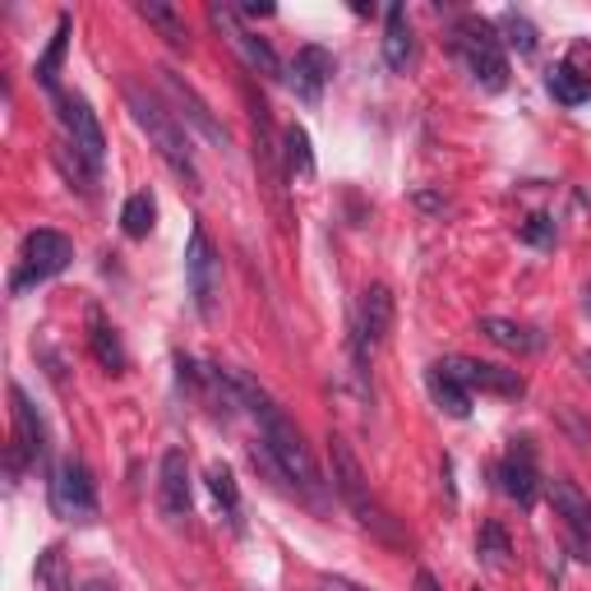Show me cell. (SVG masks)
Here are the masks:
<instances>
[{"label": "cell", "instance_id": "obj_9", "mask_svg": "<svg viewBox=\"0 0 591 591\" xmlns=\"http://www.w3.org/2000/svg\"><path fill=\"white\" fill-rule=\"evenodd\" d=\"M439 366L449 370L462 389H472V393H495V397H522V393H526V379H522L518 370L476 361V356H443Z\"/></svg>", "mask_w": 591, "mask_h": 591}, {"label": "cell", "instance_id": "obj_23", "mask_svg": "<svg viewBox=\"0 0 591 591\" xmlns=\"http://www.w3.org/2000/svg\"><path fill=\"white\" fill-rule=\"evenodd\" d=\"M153 222H158V199H153V189H139V195L125 199V208H120V231H125V236L143 241L148 231H153Z\"/></svg>", "mask_w": 591, "mask_h": 591}, {"label": "cell", "instance_id": "obj_15", "mask_svg": "<svg viewBox=\"0 0 591 591\" xmlns=\"http://www.w3.org/2000/svg\"><path fill=\"white\" fill-rule=\"evenodd\" d=\"M328 79H333V51L328 47H314V42H310V47L296 51V60H291V89L301 93L310 107L324 97Z\"/></svg>", "mask_w": 591, "mask_h": 591}, {"label": "cell", "instance_id": "obj_17", "mask_svg": "<svg viewBox=\"0 0 591 591\" xmlns=\"http://www.w3.org/2000/svg\"><path fill=\"white\" fill-rule=\"evenodd\" d=\"M416 56V42H412V24H407V10L403 5H389V19H384V60L389 70L403 74Z\"/></svg>", "mask_w": 591, "mask_h": 591}, {"label": "cell", "instance_id": "obj_34", "mask_svg": "<svg viewBox=\"0 0 591 591\" xmlns=\"http://www.w3.org/2000/svg\"><path fill=\"white\" fill-rule=\"evenodd\" d=\"M416 591H439V582L426 573V568H420V573H416Z\"/></svg>", "mask_w": 591, "mask_h": 591}, {"label": "cell", "instance_id": "obj_21", "mask_svg": "<svg viewBox=\"0 0 591 591\" xmlns=\"http://www.w3.org/2000/svg\"><path fill=\"white\" fill-rule=\"evenodd\" d=\"M139 14L153 24L166 42H172L176 51H185L189 47V28H185V19H181V10L176 5H166V0H139Z\"/></svg>", "mask_w": 591, "mask_h": 591}, {"label": "cell", "instance_id": "obj_35", "mask_svg": "<svg viewBox=\"0 0 591 591\" xmlns=\"http://www.w3.org/2000/svg\"><path fill=\"white\" fill-rule=\"evenodd\" d=\"M83 591H116V582H107V578H93V582L83 587Z\"/></svg>", "mask_w": 591, "mask_h": 591}, {"label": "cell", "instance_id": "obj_10", "mask_svg": "<svg viewBox=\"0 0 591 591\" xmlns=\"http://www.w3.org/2000/svg\"><path fill=\"white\" fill-rule=\"evenodd\" d=\"M499 490L509 495L518 509H532V503H536V495H541V472H536L532 439H513V449L503 453V462H499Z\"/></svg>", "mask_w": 591, "mask_h": 591}, {"label": "cell", "instance_id": "obj_36", "mask_svg": "<svg viewBox=\"0 0 591 591\" xmlns=\"http://www.w3.org/2000/svg\"><path fill=\"white\" fill-rule=\"evenodd\" d=\"M578 366H582V374H587V379H591V351H587V356H582V361H578Z\"/></svg>", "mask_w": 591, "mask_h": 591}, {"label": "cell", "instance_id": "obj_32", "mask_svg": "<svg viewBox=\"0 0 591 591\" xmlns=\"http://www.w3.org/2000/svg\"><path fill=\"white\" fill-rule=\"evenodd\" d=\"M320 591H366V587H356L347 578H320Z\"/></svg>", "mask_w": 591, "mask_h": 591}, {"label": "cell", "instance_id": "obj_12", "mask_svg": "<svg viewBox=\"0 0 591 591\" xmlns=\"http://www.w3.org/2000/svg\"><path fill=\"white\" fill-rule=\"evenodd\" d=\"M545 495H551V503H555V513L568 522V532H573V545H578V559L582 564H591V499L578 490L573 480H551L545 485Z\"/></svg>", "mask_w": 591, "mask_h": 591}, {"label": "cell", "instance_id": "obj_24", "mask_svg": "<svg viewBox=\"0 0 591 591\" xmlns=\"http://www.w3.org/2000/svg\"><path fill=\"white\" fill-rule=\"evenodd\" d=\"M282 158H287V176L296 181H310L314 176V148H310V135L305 125H287L282 130Z\"/></svg>", "mask_w": 591, "mask_h": 591}, {"label": "cell", "instance_id": "obj_20", "mask_svg": "<svg viewBox=\"0 0 591 591\" xmlns=\"http://www.w3.org/2000/svg\"><path fill=\"white\" fill-rule=\"evenodd\" d=\"M480 333L490 337L495 347H503V351H518V356H526V351H541V337H536V328L513 324V320H499V314H485V320H480Z\"/></svg>", "mask_w": 591, "mask_h": 591}, {"label": "cell", "instance_id": "obj_18", "mask_svg": "<svg viewBox=\"0 0 591 591\" xmlns=\"http://www.w3.org/2000/svg\"><path fill=\"white\" fill-rule=\"evenodd\" d=\"M426 389H430V397H434V403H439L443 412H449L453 420H467V416H472V389H462L457 379H453L449 370H443L439 361L426 370Z\"/></svg>", "mask_w": 591, "mask_h": 591}, {"label": "cell", "instance_id": "obj_26", "mask_svg": "<svg viewBox=\"0 0 591 591\" xmlns=\"http://www.w3.org/2000/svg\"><path fill=\"white\" fill-rule=\"evenodd\" d=\"M495 28L503 33V42H509V47H518V56H536V47H541V33H536V24H532V19H526V14H518V10H503Z\"/></svg>", "mask_w": 591, "mask_h": 591}, {"label": "cell", "instance_id": "obj_27", "mask_svg": "<svg viewBox=\"0 0 591 591\" xmlns=\"http://www.w3.org/2000/svg\"><path fill=\"white\" fill-rule=\"evenodd\" d=\"M208 490H213V499L227 509V522L241 532V490H236V476H231L222 462H213V467H208Z\"/></svg>", "mask_w": 591, "mask_h": 591}, {"label": "cell", "instance_id": "obj_29", "mask_svg": "<svg viewBox=\"0 0 591 591\" xmlns=\"http://www.w3.org/2000/svg\"><path fill=\"white\" fill-rule=\"evenodd\" d=\"M476 555H480L485 564H495V568H503V559L513 555V551H509V536H503V526H499V522H485V526H480Z\"/></svg>", "mask_w": 591, "mask_h": 591}, {"label": "cell", "instance_id": "obj_1", "mask_svg": "<svg viewBox=\"0 0 591 591\" xmlns=\"http://www.w3.org/2000/svg\"><path fill=\"white\" fill-rule=\"evenodd\" d=\"M125 107H130L135 125L148 135V143L158 148V158L172 166V172L189 185V189H204L199 185V162H195V148H189V135H185V125L176 112H166L162 107V97L158 93H148L143 83H125Z\"/></svg>", "mask_w": 591, "mask_h": 591}, {"label": "cell", "instance_id": "obj_6", "mask_svg": "<svg viewBox=\"0 0 591 591\" xmlns=\"http://www.w3.org/2000/svg\"><path fill=\"white\" fill-rule=\"evenodd\" d=\"M47 495H51L56 518H66V522H93L97 518V485H93V472L83 467L79 457L56 462V472L47 480Z\"/></svg>", "mask_w": 591, "mask_h": 591}, {"label": "cell", "instance_id": "obj_31", "mask_svg": "<svg viewBox=\"0 0 591 591\" xmlns=\"http://www.w3.org/2000/svg\"><path fill=\"white\" fill-rule=\"evenodd\" d=\"M236 14H241V19H268V14H273V5H259V0H245V5H236Z\"/></svg>", "mask_w": 591, "mask_h": 591}, {"label": "cell", "instance_id": "obj_33", "mask_svg": "<svg viewBox=\"0 0 591 591\" xmlns=\"http://www.w3.org/2000/svg\"><path fill=\"white\" fill-rule=\"evenodd\" d=\"M416 204H420V208H449V204H443L439 195H430V189H420V195H416Z\"/></svg>", "mask_w": 591, "mask_h": 591}, {"label": "cell", "instance_id": "obj_5", "mask_svg": "<svg viewBox=\"0 0 591 591\" xmlns=\"http://www.w3.org/2000/svg\"><path fill=\"white\" fill-rule=\"evenodd\" d=\"M74 259V241L60 236L51 227H37L24 236V255H19V273L10 278V291H24L33 282H47L56 273H66Z\"/></svg>", "mask_w": 591, "mask_h": 591}, {"label": "cell", "instance_id": "obj_2", "mask_svg": "<svg viewBox=\"0 0 591 591\" xmlns=\"http://www.w3.org/2000/svg\"><path fill=\"white\" fill-rule=\"evenodd\" d=\"M328 462H333V490L343 495V503L356 513V522L361 526H370L374 536H384V541H393V545H403V532L393 526V518L384 513V503L374 499V490H370V480H366V467L356 462V453H351V443L347 439H328Z\"/></svg>", "mask_w": 591, "mask_h": 591}, {"label": "cell", "instance_id": "obj_28", "mask_svg": "<svg viewBox=\"0 0 591 591\" xmlns=\"http://www.w3.org/2000/svg\"><path fill=\"white\" fill-rule=\"evenodd\" d=\"M37 587L42 591H74L70 568H66V551H60V545H47V551L37 555Z\"/></svg>", "mask_w": 591, "mask_h": 591}, {"label": "cell", "instance_id": "obj_22", "mask_svg": "<svg viewBox=\"0 0 591 591\" xmlns=\"http://www.w3.org/2000/svg\"><path fill=\"white\" fill-rule=\"evenodd\" d=\"M70 14H60L56 19V33H51V42H47V51H42V60H37V83L42 89H51L56 93V74H60V60H66V51H70Z\"/></svg>", "mask_w": 591, "mask_h": 591}, {"label": "cell", "instance_id": "obj_11", "mask_svg": "<svg viewBox=\"0 0 591 591\" xmlns=\"http://www.w3.org/2000/svg\"><path fill=\"white\" fill-rule=\"evenodd\" d=\"M213 24L227 33V42L245 56V66L255 70V74H264V79H278V74H282V60L273 56V47H268L264 37H255V33H250V28L241 24L236 10H231V5H213Z\"/></svg>", "mask_w": 591, "mask_h": 591}, {"label": "cell", "instance_id": "obj_7", "mask_svg": "<svg viewBox=\"0 0 591 591\" xmlns=\"http://www.w3.org/2000/svg\"><path fill=\"white\" fill-rule=\"evenodd\" d=\"M10 416H14V439H10V480L24 476L28 462H37L47 453V420L33 407V397L10 384Z\"/></svg>", "mask_w": 591, "mask_h": 591}, {"label": "cell", "instance_id": "obj_30", "mask_svg": "<svg viewBox=\"0 0 591 591\" xmlns=\"http://www.w3.org/2000/svg\"><path fill=\"white\" fill-rule=\"evenodd\" d=\"M555 236H559V227H555L551 213H532L522 222V241L526 245H555Z\"/></svg>", "mask_w": 591, "mask_h": 591}, {"label": "cell", "instance_id": "obj_13", "mask_svg": "<svg viewBox=\"0 0 591 591\" xmlns=\"http://www.w3.org/2000/svg\"><path fill=\"white\" fill-rule=\"evenodd\" d=\"M158 509H162L166 522L189 518V457L181 449H166L162 453V467H158Z\"/></svg>", "mask_w": 591, "mask_h": 591}, {"label": "cell", "instance_id": "obj_4", "mask_svg": "<svg viewBox=\"0 0 591 591\" xmlns=\"http://www.w3.org/2000/svg\"><path fill=\"white\" fill-rule=\"evenodd\" d=\"M185 287H189V301H195L199 320H213L218 314V287H222V259L213 241H208L204 222L189 227V245H185Z\"/></svg>", "mask_w": 591, "mask_h": 591}, {"label": "cell", "instance_id": "obj_3", "mask_svg": "<svg viewBox=\"0 0 591 591\" xmlns=\"http://www.w3.org/2000/svg\"><path fill=\"white\" fill-rule=\"evenodd\" d=\"M453 47L462 56V66H467V74L480 83L485 93L509 89V56H503V37H499V28L490 24V19H480V14L457 19Z\"/></svg>", "mask_w": 591, "mask_h": 591}, {"label": "cell", "instance_id": "obj_19", "mask_svg": "<svg viewBox=\"0 0 591 591\" xmlns=\"http://www.w3.org/2000/svg\"><path fill=\"white\" fill-rule=\"evenodd\" d=\"M89 347H93V356L102 361V370H112V374L125 370V347H120L116 328L107 324V314H102L97 305H89Z\"/></svg>", "mask_w": 591, "mask_h": 591}, {"label": "cell", "instance_id": "obj_37", "mask_svg": "<svg viewBox=\"0 0 591 591\" xmlns=\"http://www.w3.org/2000/svg\"><path fill=\"white\" fill-rule=\"evenodd\" d=\"M587 314H591V282H587Z\"/></svg>", "mask_w": 591, "mask_h": 591}, {"label": "cell", "instance_id": "obj_16", "mask_svg": "<svg viewBox=\"0 0 591 591\" xmlns=\"http://www.w3.org/2000/svg\"><path fill=\"white\" fill-rule=\"evenodd\" d=\"M393 328V291L384 282H374L366 287L361 296V320H356V343H366V347H379L389 337Z\"/></svg>", "mask_w": 591, "mask_h": 591}, {"label": "cell", "instance_id": "obj_14", "mask_svg": "<svg viewBox=\"0 0 591 591\" xmlns=\"http://www.w3.org/2000/svg\"><path fill=\"white\" fill-rule=\"evenodd\" d=\"M162 83H166V93H172L176 97V116L181 120H189V125H195V130L208 139V143H218V148H231V135L222 130V125H218V116L213 112H208V102L195 93V89H189V83L176 74V70H162Z\"/></svg>", "mask_w": 591, "mask_h": 591}, {"label": "cell", "instance_id": "obj_25", "mask_svg": "<svg viewBox=\"0 0 591 591\" xmlns=\"http://www.w3.org/2000/svg\"><path fill=\"white\" fill-rule=\"evenodd\" d=\"M545 89H551L555 102H564V107H582V102L591 97V79L578 74L573 66H555L551 74H545Z\"/></svg>", "mask_w": 591, "mask_h": 591}, {"label": "cell", "instance_id": "obj_8", "mask_svg": "<svg viewBox=\"0 0 591 591\" xmlns=\"http://www.w3.org/2000/svg\"><path fill=\"white\" fill-rule=\"evenodd\" d=\"M51 97H56V116H60V125H66V139L74 143V153L102 172V158H107V135H102L97 112L89 107V97H79V93H51Z\"/></svg>", "mask_w": 591, "mask_h": 591}]
</instances>
